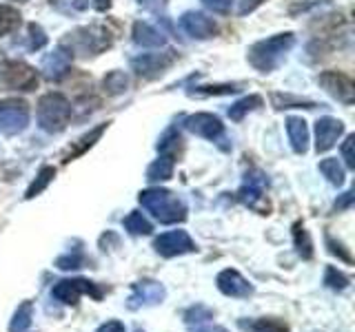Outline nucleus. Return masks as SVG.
<instances>
[{"label": "nucleus", "mask_w": 355, "mask_h": 332, "mask_svg": "<svg viewBox=\"0 0 355 332\" xmlns=\"http://www.w3.org/2000/svg\"><path fill=\"white\" fill-rule=\"evenodd\" d=\"M71 118L69 100L60 93H47L38 100V127L47 133H60Z\"/></svg>", "instance_id": "3"}, {"label": "nucleus", "mask_w": 355, "mask_h": 332, "mask_svg": "<svg viewBox=\"0 0 355 332\" xmlns=\"http://www.w3.org/2000/svg\"><path fill=\"white\" fill-rule=\"evenodd\" d=\"M320 173L324 175L333 186H342L344 184V169H342V164L336 158L322 160L320 162Z\"/></svg>", "instance_id": "33"}, {"label": "nucleus", "mask_w": 355, "mask_h": 332, "mask_svg": "<svg viewBox=\"0 0 355 332\" xmlns=\"http://www.w3.org/2000/svg\"><path fill=\"white\" fill-rule=\"evenodd\" d=\"M266 186H269V180H266V175L262 171H251L247 173V180H244L242 188L238 191V199L244 204V206H249L253 210H258V213L266 215L269 213V202H266Z\"/></svg>", "instance_id": "7"}, {"label": "nucleus", "mask_w": 355, "mask_h": 332, "mask_svg": "<svg viewBox=\"0 0 355 332\" xmlns=\"http://www.w3.org/2000/svg\"><path fill=\"white\" fill-rule=\"evenodd\" d=\"M327 246H329V250H331L333 255H338V257H340V259H344L347 264H351V261H353V259H351V252H349V250H344L342 243L333 241V239H331V235H327Z\"/></svg>", "instance_id": "39"}, {"label": "nucleus", "mask_w": 355, "mask_h": 332, "mask_svg": "<svg viewBox=\"0 0 355 332\" xmlns=\"http://www.w3.org/2000/svg\"><path fill=\"white\" fill-rule=\"evenodd\" d=\"M184 129L196 133L200 138H207V140H218L222 133H225V124L222 120L214 113H196V116H189L184 120Z\"/></svg>", "instance_id": "15"}, {"label": "nucleus", "mask_w": 355, "mask_h": 332, "mask_svg": "<svg viewBox=\"0 0 355 332\" xmlns=\"http://www.w3.org/2000/svg\"><path fill=\"white\" fill-rule=\"evenodd\" d=\"M62 47H69L71 53L78 55H98L111 47V36L105 27H80L69 33V38L62 42Z\"/></svg>", "instance_id": "4"}, {"label": "nucleus", "mask_w": 355, "mask_h": 332, "mask_svg": "<svg viewBox=\"0 0 355 332\" xmlns=\"http://www.w3.org/2000/svg\"><path fill=\"white\" fill-rule=\"evenodd\" d=\"M178 53L173 49H164L162 53H140L138 58L131 60V69L136 71L140 77H147V80H153V77H160L169 66L175 62Z\"/></svg>", "instance_id": "8"}, {"label": "nucleus", "mask_w": 355, "mask_h": 332, "mask_svg": "<svg viewBox=\"0 0 355 332\" xmlns=\"http://www.w3.org/2000/svg\"><path fill=\"white\" fill-rule=\"evenodd\" d=\"M202 5L214 14H229L233 0H202Z\"/></svg>", "instance_id": "38"}, {"label": "nucleus", "mask_w": 355, "mask_h": 332, "mask_svg": "<svg viewBox=\"0 0 355 332\" xmlns=\"http://www.w3.org/2000/svg\"><path fill=\"white\" fill-rule=\"evenodd\" d=\"M216 284H218V290L227 297H233V299H247L253 295V286L244 279V277L233 270V268H227L222 270L218 277H216Z\"/></svg>", "instance_id": "16"}, {"label": "nucleus", "mask_w": 355, "mask_h": 332, "mask_svg": "<svg viewBox=\"0 0 355 332\" xmlns=\"http://www.w3.org/2000/svg\"><path fill=\"white\" fill-rule=\"evenodd\" d=\"M286 133L291 149L297 155H304L309 151V127L302 118H286Z\"/></svg>", "instance_id": "19"}, {"label": "nucleus", "mask_w": 355, "mask_h": 332, "mask_svg": "<svg viewBox=\"0 0 355 332\" xmlns=\"http://www.w3.org/2000/svg\"><path fill=\"white\" fill-rule=\"evenodd\" d=\"M53 177H55V169H53V166H42L40 173H38V177H36V180L31 182V186L27 188L25 197H27V199H33L36 195H40V193L44 191V188H47V186L51 184Z\"/></svg>", "instance_id": "32"}, {"label": "nucleus", "mask_w": 355, "mask_h": 332, "mask_svg": "<svg viewBox=\"0 0 355 332\" xmlns=\"http://www.w3.org/2000/svg\"><path fill=\"white\" fill-rule=\"evenodd\" d=\"M293 243H295L297 255L302 259H311V257H313V241H311L309 230L302 224H300V221L293 226Z\"/></svg>", "instance_id": "25"}, {"label": "nucleus", "mask_w": 355, "mask_h": 332, "mask_svg": "<svg viewBox=\"0 0 355 332\" xmlns=\"http://www.w3.org/2000/svg\"><path fill=\"white\" fill-rule=\"evenodd\" d=\"M153 248L162 257H178V255H187V252H196L198 246L196 241L191 239L187 230H169L162 232V235L153 241Z\"/></svg>", "instance_id": "10"}, {"label": "nucleus", "mask_w": 355, "mask_h": 332, "mask_svg": "<svg viewBox=\"0 0 355 332\" xmlns=\"http://www.w3.org/2000/svg\"><path fill=\"white\" fill-rule=\"evenodd\" d=\"M129 89V77L125 71H109L103 80V91L107 95H122Z\"/></svg>", "instance_id": "24"}, {"label": "nucleus", "mask_w": 355, "mask_h": 332, "mask_svg": "<svg viewBox=\"0 0 355 332\" xmlns=\"http://www.w3.org/2000/svg\"><path fill=\"white\" fill-rule=\"evenodd\" d=\"M353 204V191H349V193H344L342 195V199L340 202H336V208L340 210V208H349Z\"/></svg>", "instance_id": "44"}, {"label": "nucleus", "mask_w": 355, "mask_h": 332, "mask_svg": "<svg viewBox=\"0 0 355 332\" xmlns=\"http://www.w3.org/2000/svg\"><path fill=\"white\" fill-rule=\"evenodd\" d=\"M83 295H92L94 299H100L103 290L96 288V284L89 279H62L51 288V297L64 306H76Z\"/></svg>", "instance_id": "9"}, {"label": "nucleus", "mask_w": 355, "mask_h": 332, "mask_svg": "<svg viewBox=\"0 0 355 332\" xmlns=\"http://www.w3.org/2000/svg\"><path fill=\"white\" fill-rule=\"evenodd\" d=\"M180 25L196 40H209L218 36V25L214 22V18L200 14V11H187V14H182Z\"/></svg>", "instance_id": "14"}, {"label": "nucleus", "mask_w": 355, "mask_h": 332, "mask_svg": "<svg viewBox=\"0 0 355 332\" xmlns=\"http://www.w3.org/2000/svg\"><path fill=\"white\" fill-rule=\"evenodd\" d=\"M111 3H114V0H94V7L98 11H107L111 7Z\"/></svg>", "instance_id": "45"}, {"label": "nucleus", "mask_w": 355, "mask_h": 332, "mask_svg": "<svg viewBox=\"0 0 355 332\" xmlns=\"http://www.w3.org/2000/svg\"><path fill=\"white\" fill-rule=\"evenodd\" d=\"M71 58H73V53L67 47H62V44H60V47H55L51 53L44 55V60H42L44 77L51 80V82H60L71 69Z\"/></svg>", "instance_id": "13"}, {"label": "nucleus", "mask_w": 355, "mask_h": 332, "mask_svg": "<svg viewBox=\"0 0 355 332\" xmlns=\"http://www.w3.org/2000/svg\"><path fill=\"white\" fill-rule=\"evenodd\" d=\"M38 86V71L20 60L0 62V91H33Z\"/></svg>", "instance_id": "5"}, {"label": "nucleus", "mask_w": 355, "mask_h": 332, "mask_svg": "<svg viewBox=\"0 0 355 332\" xmlns=\"http://www.w3.org/2000/svg\"><path fill=\"white\" fill-rule=\"evenodd\" d=\"M31 319H33V304L22 302L14 313V319L9 321V332H25L31 326Z\"/></svg>", "instance_id": "26"}, {"label": "nucleus", "mask_w": 355, "mask_h": 332, "mask_svg": "<svg viewBox=\"0 0 355 332\" xmlns=\"http://www.w3.org/2000/svg\"><path fill=\"white\" fill-rule=\"evenodd\" d=\"M324 284L331 288V290H344L349 286V277L342 270H338L336 266H327L324 270Z\"/></svg>", "instance_id": "34"}, {"label": "nucleus", "mask_w": 355, "mask_h": 332, "mask_svg": "<svg viewBox=\"0 0 355 332\" xmlns=\"http://www.w3.org/2000/svg\"><path fill=\"white\" fill-rule=\"evenodd\" d=\"M240 328L251 330V332H288L286 321L275 319V317H269V319L264 317V319H255V321H240Z\"/></svg>", "instance_id": "21"}, {"label": "nucleus", "mask_w": 355, "mask_h": 332, "mask_svg": "<svg viewBox=\"0 0 355 332\" xmlns=\"http://www.w3.org/2000/svg\"><path fill=\"white\" fill-rule=\"evenodd\" d=\"M20 11L9 7V5H0V38L7 36V33L16 31L20 27Z\"/></svg>", "instance_id": "28"}, {"label": "nucleus", "mask_w": 355, "mask_h": 332, "mask_svg": "<svg viewBox=\"0 0 355 332\" xmlns=\"http://www.w3.org/2000/svg\"><path fill=\"white\" fill-rule=\"evenodd\" d=\"M173 175V158L169 155H160L149 169H147V180L149 182H164Z\"/></svg>", "instance_id": "23"}, {"label": "nucleus", "mask_w": 355, "mask_h": 332, "mask_svg": "<svg viewBox=\"0 0 355 332\" xmlns=\"http://www.w3.org/2000/svg\"><path fill=\"white\" fill-rule=\"evenodd\" d=\"M142 208L160 221V224H178L187 219V204L180 197L164 188H147L138 195Z\"/></svg>", "instance_id": "2"}, {"label": "nucleus", "mask_w": 355, "mask_h": 332, "mask_svg": "<svg viewBox=\"0 0 355 332\" xmlns=\"http://www.w3.org/2000/svg\"><path fill=\"white\" fill-rule=\"evenodd\" d=\"M44 44H47V36H44V31L40 25H36V22H31L29 25V49L38 51L42 49Z\"/></svg>", "instance_id": "37"}, {"label": "nucleus", "mask_w": 355, "mask_h": 332, "mask_svg": "<svg viewBox=\"0 0 355 332\" xmlns=\"http://www.w3.org/2000/svg\"><path fill=\"white\" fill-rule=\"evenodd\" d=\"M166 297L164 286L153 282V279H142L131 286V295L127 299V308L129 310H140L147 306H158L162 304V299Z\"/></svg>", "instance_id": "11"}, {"label": "nucleus", "mask_w": 355, "mask_h": 332, "mask_svg": "<svg viewBox=\"0 0 355 332\" xmlns=\"http://www.w3.org/2000/svg\"><path fill=\"white\" fill-rule=\"evenodd\" d=\"M353 142H355V138H353V136H349L347 140H344V144H342V158H344V162H347L349 169H353V166H355V158H353Z\"/></svg>", "instance_id": "40"}, {"label": "nucleus", "mask_w": 355, "mask_h": 332, "mask_svg": "<svg viewBox=\"0 0 355 332\" xmlns=\"http://www.w3.org/2000/svg\"><path fill=\"white\" fill-rule=\"evenodd\" d=\"M125 228L131 232V235H151V230H153V226H151V221L144 217L142 213H138V210H133V213H129L127 217H125Z\"/></svg>", "instance_id": "29"}, {"label": "nucleus", "mask_w": 355, "mask_h": 332, "mask_svg": "<svg viewBox=\"0 0 355 332\" xmlns=\"http://www.w3.org/2000/svg\"><path fill=\"white\" fill-rule=\"evenodd\" d=\"M211 319H214V310L202 304H196L184 313V324L191 332H207L211 326Z\"/></svg>", "instance_id": "20"}, {"label": "nucleus", "mask_w": 355, "mask_h": 332, "mask_svg": "<svg viewBox=\"0 0 355 332\" xmlns=\"http://www.w3.org/2000/svg\"><path fill=\"white\" fill-rule=\"evenodd\" d=\"M133 42L138 44V47H147V49H158V47H164V33L158 31L155 27H151L149 22H136L133 25Z\"/></svg>", "instance_id": "18"}, {"label": "nucleus", "mask_w": 355, "mask_h": 332, "mask_svg": "<svg viewBox=\"0 0 355 332\" xmlns=\"http://www.w3.org/2000/svg\"><path fill=\"white\" fill-rule=\"evenodd\" d=\"M96 332H127L125 330V324H122V321H107V324H103V326H100Z\"/></svg>", "instance_id": "43"}, {"label": "nucleus", "mask_w": 355, "mask_h": 332, "mask_svg": "<svg viewBox=\"0 0 355 332\" xmlns=\"http://www.w3.org/2000/svg\"><path fill=\"white\" fill-rule=\"evenodd\" d=\"M83 264H85V257L80 252H67L62 255V257L55 259V266H58L60 270H76V268H83Z\"/></svg>", "instance_id": "36"}, {"label": "nucleus", "mask_w": 355, "mask_h": 332, "mask_svg": "<svg viewBox=\"0 0 355 332\" xmlns=\"http://www.w3.org/2000/svg\"><path fill=\"white\" fill-rule=\"evenodd\" d=\"M18 3H27V0H18Z\"/></svg>", "instance_id": "46"}, {"label": "nucleus", "mask_w": 355, "mask_h": 332, "mask_svg": "<svg viewBox=\"0 0 355 332\" xmlns=\"http://www.w3.org/2000/svg\"><path fill=\"white\" fill-rule=\"evenodd\" d=\"M258 107H262V98L260 95H249V98H242L238 100L236 104L229 107V118L233 122H240L247 113H251V111H255Z\"/></svg>", "instance_id": "27"}, {"label": "nucleus", "mask_w": 355, "mask_h": 332, "mask_svg": "<svg viewBox=\"0 0 355 332\" xmlns=\"http://www.w3.org/2000/svg\"><path fill=\"white\" fill-rule=\"evenodd\" d=\"M180 142H182L180 131H178L175 127L166 129V131H164V136H162L160 142H158V151H160V155H169V158H175V153L180 151Z\"/></svg>", "instance_id": "30"}, {"label": "nucleus", "mask_w": 355, "mask_h": 332, "mask_svg": "<svg viewBox=\"0 0 355 332\" xmlns=\"http://www.w3.org/2000/svg\"><path fill=\"white\" fill-rule=\"evenodd\" d=\"M238 84H216V86H196V91H189V95L202 98V95H229L236 93Z\"/></svg>", "instance_id": "35"}, {"label": "nucleus", "mask_w": 355, "mask_h": 332, "mask_svg": "<svg viewBox=\"0 0 355 332\" xmlns=\"http://www.w3.org/2000/svg\"><path fill=\"white\" fill-rule=\"evenodd\" d=\"M318 84L324 89V91L336 98L342 104H353L355 100V84L347 73L340 71H324L318 75Z\"/></svg>", "instance_id": "12"}, {"label": "nucleus", "mask_w": 355, "mask_h": 332, "mask_svg": "<svg viewBox=\"0 0 355 332\" xmlns=\"http://www.w3.org/2000/svg\"><path fill=\"white\" fill-rule=\"evenodd\" d=\"M293 44H295V36L291 31L277 33V36L251 44L247 60L253 69H258L260 73H271L273 69H277V66L282 64V60L286 58V53L291 51Z\"/></svg>", "instance_id": "1"}, {"label": "nucleus", "mask_w": 355, "mask_h": 332, "mask_svg": "<svg viewBox=\"0 0 355 332\" xmlns=\"http://www.w3.org/2000/svg\"><path fill=\"white\" fill-rule=\"evenodd\" d=\"M166 3H169V0H138L140 7H144L147 11H153V14H160V11H164Z\"/></svg>", "instance_id": "41"}, {"label": "nucleus", "mask_w": 355, "mask_h": 332, "mask_svg": "<svg viewBox=\"0 0 355 332\" xmlns=\"http://www.w3.org/2000/svg\"><path fill=\"white\" fill-rule=\"evenodd\" d=\"M271 102L277 111L282 109H293V107H302V109H315L318 104L311 102V100H304V98H295L291 93H273L271 95Z\"/></svg>", "instance_id": "31"}, {"label": "nucleus", "mask_w": 355, "mask_h": 332, "mask_svg": "<svg viewBox=\"0 0 355 332\" xmlns=\"http://www.w3.org/2000/svg\"><path fill=\"white\" fill-rule=\"evenodd\" d=\"M107 127H109V124H100V127H96V129L89 131L87 136H83L80 140H78L76 147L69 151V155H67V158H64V162H71V160H76V158H78V155H83L87 149H92L94 144H96L100 138H103V133L107 131Z\"/></svg>", "instance_id": "22"}, {"label": "nucleus", "mask_w": 355, "mask_h": 332, "mask_svg": "<svg viewBox=\"0 0 355 332\" xmlns=\"http://www.w3.org/2000/svg\"><path fill=\"white\" fill-rule=\"evenodd\" d=\"M344 133V124L336 118H320L315 122V151L327 153L329 149L336 147V142Z\"/></svg>", "instance_id": "17"}, {"label": "nucleus", "mask_w": 355, "mask_h": 332, "mask_svg": "<svg viewBox=\"0 0 355 332\" xmlns=\"http://www.w3.org/2000/svg\"><path fill=\"white\" fill-rule=\"evenodd\" d=\"M262 3H264V0H240L238 14H240V16H247V14H251V11L258 9Z\"/></svg>", "instance_id": "42"}, {"label": "nucleus", "mask_w": 355, "mask_h": 332, "mask_svg": "<svg viewBox=\"0 0 355 332\" xmlns=\"http://www.w3.org/2000/svg\"><path fill=\"white\" fill-rule=\"evenodd\" d=\"M29 127V104L25 100L9 98L0 102V133L18 136Z\"/></svg>", "instance_id": "6"}]
</instances>
